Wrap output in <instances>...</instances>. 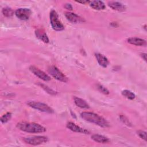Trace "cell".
Here are the masks:
<instances>
[{
  "instance_id": "6da1fadb",
  "label": "cell",
  "mask_w": 147,
  "mask_h": 147,
  "mask_svg": "<svg viewBox=\"0 0 147 147\" xmlns=\"http://www.w3.org/2000/svg\"><path fill=\"white\" fill-rule=\"evenodd\" d=\"M80 117L84 121L94 123L102 127H107L110 126L106 119L94 113L83 111L80 114Z\"/></svg>"
},
{
  "instance_id": "7a4b0ae2",
  "label": "cell",
  "mask_w": 147,
  "mask_h": 147,
  "mask_svg": "<svg viewBox=\"0 0 147 147\" xmlns=\"http://www.w3.org/2000/svg\"><path fill=\"white\" fill-rule=\"evenodd\" d=\"M17 127L23 131L30 133H44L46 131V128L43 126L34 122H21L17 124Z\"/></svg>"
},
{
  "instance_id": "3957f363",
  "label": "cell",
  "mask_w": 147,
  "mask_h": 147,
  "mask_svg": "<svg viewBox=\"0 0 147 147\" xmlns=\"http://www.w3.org/2000/svg\"><path fill=\"white\" fill-rule=\"evenodd\" d=\"M24 141L32 145H38L44 144L48 141V138L46 136H30L24 137Z\"/></svg>"
},
{
  "instance_id": "277c9868",
  "label": "cell",
  "mask_w": 147,
  "mask_h": 147,
  "mask_svg": "<svg viewBox=\"0 0 147 147\" xmlns=\"http://www.w3.org/2000/svg\"><path fill=\"white\" fill-rule=\"evenodd\" d=\"M50 22L52 26V28L56 31H62L64 29V26L63 24L59 21V17L57 12L52 10L50 12L49 15Z\"/></svg>"
},
{
  "instance_id": "5b68a950",
  "label": "cell",
  "mask_w": 147,
  "mask_h": 147,
  "mask_svg": "<svg viewBox=\"0 0 147 147\" xmlns=\"http://www.w3.org/2000/svg\"><path fill=\"white\" fill-rule=\"evenodd\" d=\"M27 105L29 107L42 112L47 113L49 114H52L54 113V110L50 106H49L47 104L42 102L30 101L27 103Z\"/></svg>"
},
{
  "instance_id": "8992f818",
  "label": "cell",
  "mask_w": 147,
  "mask_h": 147,
  "mask_svg": "<svg viewBox=\"0 0 147 147\" xmlns=\"http://www.w3.org/2000/svg\"><path fill=\"white\" fill-rule=\"evenodd\" d=\"M48 71L49 74L56 80L64 83L68 82V78L56 66H50L48 69Z\"/></svg>"
},
{
  "instance_id": "52a82bcc",
  "label": "cell",
  "mask_w": 147,
  "mask_h": 147,
  "mask_svg": "<svg viewBox=\"0 0 147 147\" xmlns=\"http://www.w3.org/2000/svg\"><path fill=\"white\" fill-rule=\"evenodd\" d=\"M32 11L27 8H20L16 10L15 14L16 17L21 20H27L30 17Z\"/></svg>"
},
{
  "instance_id": "ba28073f",
  "label": "cell",
  "mask_w": 147,
  "mask_h": 147,
  "mask_svg": "<svg viewBox=\"0 0 147 147\" xmlns=\"http://www.w3.org/2000/svg\"><path fill=\"white\" fill-rule=\"evenodd\" d=\"M29 69L34 75H36L41 80L45 82L51 80V77L48 75L45 74L44 71L40 70L38 68L32 65L29 67Z\"/></svg>"
},
{
  "instance_id": "9c48e42d",
  "label": "cell",
  "mask_w": 147,
  "mask_h": 147,
  "mask_svg": "<svg viewBox=\"0 0 147 147\" xmlns=\"http://www.w3.org/2000/svg\"><path fill=\"white\" fill-rule=\"evenodd\" d=\"M67 127L68 129H69V130H71V131H74V132L80 133H83V134H89L90 133V131L88 130H87V129H83L72 122H69L67 123Z\"/></svg>"
},
{
  "instance_id": "30bf717a",
  "label": "cell",
  "mask_w": 147,
  "mask_h": 147,
  "mask_svg": "<svg viewBox=\"0 0 147 147\" xmlns=\"http://www.w3.org/2000/svg\"><path fill=\"white\" fill-rule=\"evenodd\" d=\"M65 16L66 18L71 22L72 23H79L81 22H83V19L80 17V16H78L77 14L71 13V12H65Z\"/></svg>"
},
{
  "instance_id": "8fae6325",
  "label": "cell",
  "mask_w": 147,
  "mask_h": 147,
  "mask_svg": "<svg viewBox=\"0 0 147 147\" xmlns=\"http://www.w3.org/2000/svg\"><path fill=\"white\" fill-rule=\"evenodd\" d=\"M108 5L112 9L118 11H124L126 9L125 5L117 1H110L108 2Z\"/></svg>"
},
{
  "instance_id": "7c38bea8",
  "label": "cell",
  "mask_w": 147,
  "mask_h": 147,
  "mask_svg": "<svg viewBox=\"0 0 147 147\" xmlns=\"http://www.w3.org/2000/svg\"><path fill=\"white\" fill-rule=\"evenodd\" d=\"M127 42L136 46H140V47H145L146 45V41L138 37H130L127 39Z\"/></svg>"
},
{
  "instance_id": "4fadbf2b",
  "label": "cell",
  "mask_w": 147,
  "mask_h": 147,
  "mask_svg": "<svg viewBox=\"0 0 147 147\" xmlns=\"http://www.w3.org/2000/svg\"><path fill=\"white\" fill-rule=\"evenodd\" d=\"M95 56L96 59L98 63L100 66H102L103 68H106L107 67V65L109 64V61L106 56L99 53H95Z\"/></svg>"
},
{
  "instance_id": "5bb4252c",
  "label": "cell",
  "mask_w": 147,
  "mask_h": 147,
  "mask_svg": "<svg viewBox=\"0 0 147 147\" xmlns=\"http://www.w3.org/2000/svg\"><path fill=\"white\" fill-rule=\"evenodd\" d=\"M36 37L45 43L49 42V38L44 29H38L35 31Z\"/></svg>"
},
{
  "instance_id": "9a60e30c",
  "label": "cell",
  "mask_w": 147,
  "mask_h": 147,
  "mask_svg": "<svg viewBox=\"0 0 147 147\" xmlns=\"http://www.w3.org/2000/svg\"><path fill=\"white\" fill-rule=\"evenodd\" d=\"M91 139L95 142H96L98 143H102V144H106L110 142V140L107 137L103 135L98 134H95L92 135Z\"/></svg>"
},
{
  "instance_id": "2e32d148",
  "label": "cell",
  "mask_w": 147,
  "mask_h": 147,
  "mask_svg": "<svg viewBox=\"0 0 147 147\" xmlns=\"http://www.w3.org/2000/svg\"><path fill=\"white\" fill-rule=\"evenodd\" d=\"M90 6L96 10H104L106 8L105 4L101 1H92L90 2Z\"/></svg>"
},
{
  "instance_id": "e0dca14e",
  "label": "cell",
  "mask_w": 147,
  "mask_h": 147,
  "mask_svg": "<svg viewBox=\"0 0 147 147\" xmlns=\"http://www.w3.org/2000/svg\"><path fill=\"white\" fill-rule=\"evenodd\" d=\"M74 102H75V105L77 106H78L82 109L90 108L89 105L87 103V102L85 100H84L80 98L76 97V96H75L74 98Z\"/></svg>"
},
{
  "instance_id": "ac0fdd59",
  "label": "cell",
  "mask_w": 147,
  "mask_h": 147,
  "mask_svg": "<svg viewBox=\"0 0 147 147\" xmlns=\"http://www.w3.org/2000/svg\"><path fill=\"white\" fill-rule=\"evenodd\" d=\"M122 95L123 96H125V98H127L128 99H130V100H133L136 97L135 94L133 92H131V91L128 90H123L122 91Z\"/></svg>"
},
{
  "instance_id": "d6986e66",
  "label": "cell",
  "mask_w": 147,
  "mask_h": 147,
  "mask_svg": "<svg viewBox=\"0 0 147 147\" xmlns=\"http://www.w3.org/2000/svg\"><path fill=\"white\" fill-rule=\"evenodd\" d=\"M2 13L6 17H10L14 14V11L10 7H5L2 9Z\"/></svg>"
},
{
  "instance_id": "ffe728a7",
  "label": "cell",
  "mask_w": 147,
  "mask_h": 147,
  "mask_svg": "<svg viewBox=\"0 0 147 147\" xmlns=\"http://www.w3.org/2000/svg\"><path fill=\"white\" fill-rule=\"evenodd\" d=\"M38 85L42 88L44 89L47 93L51 94V95H56V92L53 91V90H52L51 88H50L49 87H48L47 86L44 84H41V83H38Z\"/></svg>"
},
{
  "instance_id": "44dd1931",
  "label": "cell",
  "mask_w": 147,
  "mask_h": 147,
  "mask_svg": "<svg viewBox=\"0 0 147 147\" xmlns=\"http://www.w3.org/2000/svg\"><path fill=\"white\" fill-rule=\"evenodd\" d=\"M11 118V113L7 112L6 114H3L1 117V121L2 123H6L8 122Z\"/></svg>"
},
{
  "instance_id": "7402d4cb",
  "label": "cell",
  "mask_w": 147,
  "mask_h": 147,
  "mask_svg": "<svg viewBox=\"0 0 147 147\" xmlns=\"http://www.w3.org/2000/svg\"><path fill=\"white\" fill-rule=\"evenodd\" d=\"M97 88L98 90L102 93H103V94H105V95H107L109 94L110 92H109V91L105 87H104L103 86L101 85V84H97Z\"/></svg>"
},
{
  "instance_id": "603a6c76",
  "label": "cell",
  "mask_w": 147,
  "mask_h": 147,
  "mask_svg": "<svg viewBox=\"0 0 147 147\" xmlns=\"http://www.w3.org/2000/svg\"><path fill=\"white\" fill-rule=\"evenodd\" d=\"M137 133V134L138 135V136L141 138H142L144 140H145V141H146L147 138H146V131H145L144 130H138Z\"/></svg>"
},
{
  "instance_id": "cb8c5ba5",
  "label": "cell",
  "mask_w": 147,
  "mask_h": 147,
  "mask_svg": "<svg viewBox=\"0 0 147 147\" xmlns=\"http://www.w3.org/2000/svg\"><path fill=\"white\" fill-rule=\"evenodd\" d=\"M119 118H120L121 121L125 125H127V126H131V123L130 122L129 120L125 116L121 115H120Z\"/></svg>"
},
{
  "instance_id": "d4e9b609",
  "label": "cell",
  "mask_w": 147,
  "mask_h": 147,
  "mask_svg": "<svg viewBox=\"0 0 147 147\" xmlns=\"http://www.w3.org/2000/svg\"><path fill=\"white\" fill-rule=\"evenodd\" d=\"M64 7L67 10H72V6L71 4H70V3H65L64 5Z\"/></svg>"
},
{
  "instance_id": "484cf974",
  "label": "cell",
  "mask_w": 147,
  "mask_h": 147,
  "mask_svg": "<svg viewBox=\"0 0 147 147\" xmlns=\"http://www.w3.org/2000/svg\"><path fill=\"white\" fill-rule=\"evenodd\" d=\"M141 57H142L145 61H146V53H141Z\"/></svg>"
},
{
  "instance_id": "4316f807",
  "label": "cell",
  "mask_w": 147,
  "mask_h": 147,
  "mask_svg": "<svg viewBox=\"0 0 147 147\" xmlns=\"http://www.w3.org/2000/svg\"><path fill=\"white\" fill-rule=\"evenodd\" d=\"M78 3H83V4H86V3H90V2L88 1H76Z\"/></svg>"
}]
</instances>
